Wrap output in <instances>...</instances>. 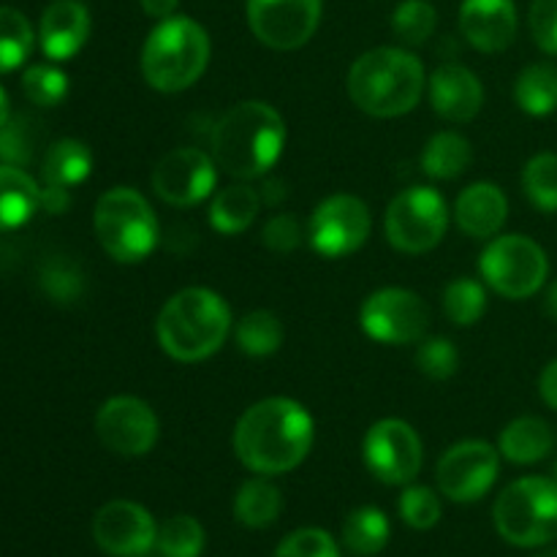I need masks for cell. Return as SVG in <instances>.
I'll return each mask as SVG.
<instances>
[{
	"instance_id": "obj_18",
	"label": "cell",
	"mask_w": 557,
	"mask_h": 557,
	"mask_svg": "<svg viewBox=\"0 0 557 557\" xmlns=\"http://www.w3.org/2000/svg\"><path fill=\"white\" fill-rule=\"evenodd\" d=\"M460 30L479 52H504L517 38L515 0H462Z\"/></svg>"
},
{
	"instance_id": "obj_38",
	"label": "cell",
	"mask_w": 557,
	"mask_h": 557,
	"mask_svg": "<svg viewBox=\"0 0 557 557\" xmlns=\"http://www.w3.org/2000/svg\"><path fill=\"white\" fill-rule=\"evenodd\" d=\"M460 364V354H457L455 343L449 337H424L417 348V368L422 370L428 379L446 381L457 373Z\"/></svg>"
},
{
	"instance_id": "obj_6",
	"label": "cell",
	"mask_w": 557,
	"mask_h": 557,
	"mask_svg": "<svg viewBox=\"0 0 557 557\" xmlns=\"http://www.w3.org/2000/svg\"><path fill=\"white\" fill-rule=\"evenodd\" d=\"M92 226L101 248L120 264L145 261L158 245V218L150 201L125 185L107 190L96 201Z\"/></svg>"
},
{
	"instance_id": "obj_27",
	"label": "cell",
	"mask_w": 557,
	"mask_h": 557,
	"mask_svg": "<svg viewBox=\"0 0 557 557\" xmlns=\"http://www.w3.org/2000/svg\"><path fill=\"white\" fill-rule=\"evenodd\" d=\"M473 150L466 136L455 131H441L424 145L422 169L433 180H455L471 166Z\"/></svg>"
},
{
	"instance_id": "obj_17",
	"label": "cell",
	"mask_w": 557,
	"mask_h": 557,
	"mask_svg": "<svg viewBox=\"0 0 557 557\" xmlns=\"http://www.w3.org/2000/svg\"><path fill=\"white\" fill-rule=\"evenodd\" d=\"M92 539L112 557H145L156 547L158 525L145 506L134 500H109L92 520Z\"/></svg>"
},
{
	"instance_id": "obj_33",
	"label": "cell",
	"mask_w": 557,
	"mask_h": 557,
	"mask_svg": "<svg viewBox=\"0 0 557 557\" xmlns=\"http://www.w3.org/2000/svg\"><path fill=\"white\" fill-rule=\"evenodd\" d=\"M487 310V292L473 277H457L444 288V313L455 326H471Z\"/></svg>"
},
{
	"instance_id": "obj_40",
	"label": "cell",
	"mask_w": 557,
	"mask_h": 557,
	"mask_svg": "<svg viewBox=\"0 0 557 557\" xmlns=\"http://www.w3.org/2000/svg\"><path fill=\"white\" fill-rule=\"evenodd\" d=\"M275 557H341V547L321 528H302L277 544Z\"/></svg>"
},
{
	"instance_id": "obj_35",
	"label": "cell",
	"mask_w": 557,
	"mask_h": 557,
	"mask_svg": "<svg viewBox=\"0 0 557 557\" xmlns=\"http://www.w3.org/2000/svg\"><path fill=\"white\" fill-rule=\"evenodd\" d=\"M435 22H438V14H435L433 3H428V0H403L395 14H392V30L403 44L419 47V44L433 36Z\"/></svg>"
},
{
	"instance_id": "obj_36",
	"label": "cell",
	"mask_w": 557,
	"mask_h": 557,
	"mask_svg": "<svg viewBox=\"0 0 557 557\" xmlns=\"http://www.w3.org/2000/svg\"><path fill=\"white\" fill-rule=\"evenodd\" d=\"M22 90L36 107H58L69 96V76L52 63H36L22 74Z\"/></svg>"
},
{
	"instance_id": "obj_15",
	"label": "cell",
	"mask_w": 557,
	"mask_h": 557,
	"mask_svg": "<svg viewBox=\"0 0 557 557\" xmlns=\"http://www.w3.org/2000/svg\"><path fill=\"white\" fill-rule=\"evenodd\" d=\"M158 430L156 411L139 397H109L96 413L98 441L120 457L147 455L156 446Z\"/></svg>"
},
{
	"instance_id": "obj_20",
	"label": "cell",
	"mask_w": 557,
	"mask_h": 557,
	"mask_svg": "<svg viewBox=\"0 0 557 557\" xmlns=\"http://www.w3.org/2000/svg\"><path fill=\"white\" fill-rule=\"evenodd\" d=\"M90 36V11L82 0H52L38 25L41 52L54 63L71 60Z\"/></svg>"
},
{
	"instance_id": "obj_2",
	"label": "cell",
	"mask_w": 557,
	"mask_h": 557,
	"mask_svg": "<svg viewBox=\"0 0 557 557\" xmlns=\"http://www.w3.org/2000/svg\"><path fill=\"white\" fill-rule=\"evenodd\" d=\"M286 145V123L267 101H243L228 109L212 128V158L218 169L237 180L270 172Z\"/></svg>"
},
{
	"instance_id": "obj_13",
	"label": "cell",
	"mask_w": 557,
	"mask_h": 557,
	"mask_svg": "<svg viewBox=\"0 0 557 557\" xmlns=\"http://www.w3.org/2000/svg\"><path fill=\"white\" fill-rule=\"evenodd\" d=\"M321 0H248V25L264 47L292 52L315 36Z\"/></svg>"
},
{
	"instance_id": "obj_8",
	"label": "cell",
	"mask_w": 557,
	"mask_h": 557,
	"mask_svg": "<svg viewBox=\"0 0 557 557\" xmlns=\"http://www.w3.org/2000/svg\"><path fill=\"white\" fill-rule=\"evenodd\" d=\"M384 228L392 248L408 256H422L444 239L449 228V207L435 188L413 185L389 201Z\"/></svg>"
},
{
	"instance_id": "obj_42",
	"label": "cell",
	"mask_w": 557,
	"mask_h": 557,
	"mask_svg": "<svg viewBox=\"0 0 557 557\" xmlns=\"http://www.w3.org/2000/svg\"><path fill=\"white\" fill-rule=\"evenodd\" d=\"M261 239H264V245L272 253H292V250H297L299 243H302V226H299V221L294 215L281 212V215L267 221Z\"/></svg>"
},
{
	"instance_id": "obj_39",
	"label": "cell",
	"mask_w": 557,
	"mask_h": 557,
	"mask_svg": "<svg viewBox=\"0 0 557 557\" xmlns=\"http://www.w3.org/2000/svg\"><path fill=\"white\" fill-rule=\"evenodd\" d=\"M41 288L47 292V297H52L54 302H74L82 294V272L76 270L71 261L65 259H49L47 264L41 267Z\"/></svg>"
},
{
	"instance_id": "obj_31",
	"label": "cell",
	"mask_w": 557,
	"mask_h": 557,
	"mask_svg": "<svg viewBox=\"0 0 557 557\" xmlns=\"http://www.w3.org/2000/svg\"><path fill=\"white\" fill-rule=\"evenodd\" d=\"M33 25L22 11L0 5V74L20 69L33 52Z\"/></svg>"
},
{
	"instance_id": "obj_10",
	"label": "cell",
	"mask_w": 557,
	"mask_h": 557,
	"mask_svg": "<svg viewBox=\"0 0 557 557\" xmlns=\"http://www.w3.org/2000/svg\"><path fill=\"white\" fill-rule=\"evenodd\" d=\"M359 324L368 337L384 346L422 343L430 330V308L408 288H381L364 299Z\"/></svg>"
},
{
	"instance_id": "obj_32",
	"label": "cell",
	"mask_w": 557,
	"mask_h": 557,
	"mask_svg": "<svg viewBox=\"0 0 557 557\" xmlns=\"http://www.w3.org/2000/svg\"><path fill=\"white\" fill-rule=\"evenodd\" d=\"M522 190L542 212H557V152H539L522 169Z\"/></svg>"
},
{
	"instance_id": "obj_16",
	"label": "cell",
	"mask_w": 557,
	"mask_h": 557,
	"mask_svg": "<svg viewBox=\"0 0 557 557\" xmlns=\"http://www.w3.org/2000/svg\"><path fill=\"white\" fill-rule=\"evenodd\" d=\"M215 158L196 147H180L166 152L152 169V190L172 207H194L215 188Z\"/></svg>"
},
{
	"instance_id": "obj_26",
	"label": "cell",
	"mask_w": 557,
	"mask_h": 557,
	"mask_svg": "<svg viewBox=\"0 0 557 557\" xmlns=\"http://www.w3.org/2000/svg\"><path fill=\"white\" fill-rule=\"evenodd\" d=\"M281 490H277L267 476H259V473H256V479H248V482L239 487L237 498H234V517H237L245 528H253V531L270 528L272 522L281 517Z\"/></svg>"
},
{
	"instance_id": "obj_48",
	"label": "cell",
	"mask_w": 557,
	"mask_h": 557,
	"mask_svg": "<svg viewBox=\"0 0 557 557\" xmlns=\"http://www.w3.org/2000/svg\"><path fill=\"white\" fill-rule=\"evenodd\" d=\"M547 310L553 319H557V281L553 283V288H549V294H547Z\"/></svg>"
},
{
	"instance_id": "obj_21",
	"label": "cell",
	"mask_w": 557,
	"mask_h": 557,
	"mask_svg": "<svg viewBox=\"0 0 557 557\" xmlns=\"http://www.w3.org/2000/svg\"><path fill=\"white\" fill-rule=\"evenodd\" d=\"M509 218V199L493 183H473L457 196L455 221L462 234L473 239H490L504 228Z\"/></svg>"
},
{
	"instance_id": "obj_37",
	"label": "cell",
	"mask_w": 557,
	"mask_h": 557,
	"mask_svg": "<svg viewBox=\"0 0 557 557\" xmlns=\"http://www.w3.org/2000/svg\"><path fill=\"white\" fill-rule=\"evenodd\" d=\"M400 517L413 531H430L441 520V500L438 495L422 484H411L400 495Z\"/></svg>"
},
{
	"instance_id": "obj_5",
	"label": "cell",
	"mask_w": 557,
	"mask_h": 557,
	"mask_svg": "<svg viewBox=\"0 0 557 557\" xmlns=\"http://www.w3.org/2000/svg\"><path fill=\"white\" fill-rule=\"evenodd\" d=\"M210 36L199 22L188 16L161 20L147 36L141 49V74L158 92L188 90L210 63Z\"/></svg>"
},
{
	"instance_id": "obj_3",
	"label": "cell",
	"mask_w": 557,
	"mask_h": 557,
	"mask_svg": "<svg viewBox=\"0 0 557 557\" xmlns=\"http://www.w3.org/2000/svg\"><path fill=\"white\" fill-rule=\"evenodd\" d=\"M232 332V308L212 288H183L161 308L156 337L174 362H201L221 351Z\"/></svg>"
},
{
	"instance_id": "obj_50",
	"label": "cell",
	"mask_w": 557,
	"mask_h": 557,
	"mask_svg": "<svg viewBox=\"0 0 557 557\" xmlns=\"http://www.w3.org/2000/svg\"><path fill=\"white\" fill-rule=\"evenodd\" d=\"M555 482H557V466H555Z\"/></svg>"
},
{
	"instance_id": "obj_9",
	"label": "cell",
	"mask_w": 557,
	"mask_h": 557,
	"mask_svg": "<svg viewBox=\"0 0 557 557\" xmlns=\"http://www.w3.org/2000/svg\"><path fill=\"white\" fill-rule=\"evenodd\" d=\"M484 283L506 299H528L542 292L549 275L547 253L522 234H504L484 248L479 259Z\"/></svg>"
},
{
	"instance_id": "obj_28",
	"label": "cell",
	"mask_w": 557,
	"mask_h": 557,
	"mask_svg": "<svg viewBox=\"0 0 557 557\" xmlns=\"http://www.w3.org/2000/svg\"><path fill=\"white\" fill-rule=\"evenodd\" d=\"M515 101L533 117H547L557 109V63H533L517 76Z\"/></svg>"
},
{
	"instance_id": "obj_29",
	"label": "cell",
	"mask_w": 557,
	"mask_h": 557,
	"mask_svg": "<svg viewBox=\"0 0 557 557\" xmlns=\"http://www.w3.org/2000/svg\"><path fill=\"white\" fill-rule=\"evenodd\" d=\"M389 520H386L384 511L375 509V506L354 509L351 515L346 517V522H343V544L359 557L379 555L381 549L389 544Z\"/></svg>"
},
{
	"instance_id": "obj_45",
	"label": "cell",
	"mask_w": 557,
	"mask_h": 557,
	"mask_svg": "<svg viewBox=\"0 0 557 557\" xmlns=\"http://www.w3.org/2000/svg\"><path fill=\"white\" fill-rule=\"evenodd\" d=\"M539 392H542V400L557 411V359L544 368L542 379H539Z\"/></svg>"
},
{
	"instance_id": "obj_19",
	"label": "cell",
	"mask_w": 557,
	"mask_h": 557,
	"mask_svg": "<svg viewBox=\"0 0 557 557\" xmlns=\"http://www.w3.org/2000/svg\"><path fill=\"white\" fill-rule=\"evenodd\" d=\"M430 103L449 123H471L482 112V79L460 63H441L430 76Z\"/></svg>"
},
{
	"instance_id": "obj_44",
	"label": "cell",
	"mask_w": 557,
	"mask_h": 557,
	"mask_svg": "<svg viewBox=\"0 0 557 557\" xmlns=\"http://www.w3.org/2000/svg\"><path fill=\"white\" fill-rule=\"evenodd\" d=\"M71 205V190L60 188V185H41V210L49 215H63Z\"/></svg>"
},
{
	"instance_id": "obj_47",
	"label": "cell",
	"mask_w": 557,
	"mask_h": 557,
	"mask_svg": "<svg viewBox=\"0 0 557 557\" xmlns=\"http://www.w3.org/2000/svg\"><path fill=\"white\" fill-rule=\"evenodd\" d=\"M11 120V107H9V92L0 87V125H5Z\"/></svg>"
},
{
	"instance_id": "obj_11",
	"label": "cell",
	"mask_w": 557,
	"mask_h": 557,
	"mask_svg": "<svg viewBox=\"0 0 557 557\" xmlns=\"http://www.w3.org/2000/svg\"><path fill=\"white\" fill-rule=\"evenodd\" d=\"M370 210L359 196L335 194L321 201L308 221L310 248L324 259L351 256L368 243Z\"/></svg>"
},
{
	"instance_id": "obj_4",
	"label": "cell",
	"mask_w": 557,
	"mask_h": 557,
	"mask_svg": "<svg viewBox=\"0 0 557 557\" xmlns=\"http://www.w3.org/2000/svg\"><path fill=\"white\" fill-rule=\"evenodd\" d=\"M424 65L400 47H379L359 54L348 71V96L370 117H400L422 101Z\"/></svg>"
},
{
	"instance_id": "obj_43",
	"label": "cell",
	"mask_w": 557,
	"mask_h": 557,
	"mask_svg": "<svg viewBox=\"0 0 557 557\" xmlns=\"http://www.w3.org/2000/svg\"><path fill=\"white\" fill-rule=\"evenodd\" d=\"M33 156L30 136L22 120H9L5 125H0V163H9V166H25Z\"/></svg>"
},
{
	"instance_id": "obj_41",
	"label": "cell",
	"mask_w": 557,
	"mask_h": 557,
	"mask_svg": "<svg viewBox=\"0 0 557 557\" xmlns=\"http://www.w3.org/2000/svg\"><path fill=\"white\" fill-rule=\"evenodd\" d=\"M528 25L536 47L547 54H557V0H533Z\"/></svg>"
},
{
	"instance_id": "obj_49",
	"label": "cell",
	"mask_w": 557,
	"mask_h": 557,
	"mask_svg": "<svg viewBox=\"0 0 557 557\" xmlns=\"http://www.w3.org/2000/svg\"><path fill=\"white\" fill-rule=\"evenodd\" d=\"M536 557H557V549H542Z\"/></svg>"
},
{
	"instance_id": "obj_23",
	"label": "cell",
	"mask_w": 557,
	"mask_h": 557,
	"mask_svg": "<svg viewBox=\"0 0 557 557\" xmlns=\"http://www.w3.org/2000/svg\"><path fill=\"white\" fill-rule=\"evenodd\" d=\"M555 435L544 419L520 417L509 422L500 433L498 449L515 466H533L553 451Z\"/></svg>"
},
{
	"instance_id": "obj_22",
	"label": "cell",
	"mask_w": 557,
	"mask_h": 557,
	"mask_svg": "<svg viewBox=\"0 0 557 557\" xmlns=\"http://www.w3.org/2000/svg\"><path fill=\"white\" fill-rule=\"evenodd\" d=\"M41 207V185L20 166L0 163V232L20 228Z\"/></svg>"
},
{
	"instance_id": "obj_24",
	"label": "cell",
	"mask_w": 557,
	"mask_h": 557,
	"mask_svg": "<svg viewBox=\"0 0 557 557\" xmlns=\"http://www.w3.org/2000/svg\"><path fill=\"white\" fill-rule=\"evenodd\" d=\"M261 196L256 194L250 185H228L221 194L212 199L210 207V226L215 232L234 237V234H243L253 226L256 215H259Z\"/></svg>"
},
{
	"instance_id": "obj_30",
	"label": "cell",
	"mask_w": 557,
	"mask_h": 557,
	"mask_svg": "<svg viewBox=\"0 0 557 557\" xmlns=\"http://www.w3.org/2000/svg\"><path fill=\"white\" fill-rule=\"evenodd\" d=\"M234 337L248 357H270L283 346V324L270 310H250L237 321Z\"/></svg>"
},
{
	"instance_id": "obj_25",
	"label": "cell",
	"mask_w": 557,
	"mask_h": 557,
	"mask_svg": "<svg viewBox=\"0 0 557 557\" xmlns=\"http://www.w3.org/2000/svg\"><path fill=\"white\" fill-rule=\"evenodd\" d=\"M92 172V152L79 139H60L44 156V183L60 185V188H74L85 183Z\"/></svg>"
},
{
	"instance_id": "obj_14",
	"label": "cell",
	"mask_w": 557,
	"mask_h": 557,
	"mask_svg": "<svg viewBox=\"0 0 557 557\" xmlns=\"http://www.w3.org/2000/svg\"><path fill=\"white\" fill-rule=\"evenodd\" d=\"M500 473L498 449L487 441H460L438 460V490L455 504H473L493 490Z\"/></svg>"
},
{
	"instance_id": "obj_1",
	"label": "cell",
	"mask_w": 557,
	"mask_h": 557,
	"mask_svg": "<svg viewBox=\"0 0 557 557\" xmlns=\"http://www.w3.org/2000/svg\"><path fill=\"white\" fill-rule=\"evenodd\" d=\"M315 438L313 417L292 397L253 403L234 428V455L259 476H281L302 466Z\"/></svg>"
},
{
	"instance_id": "obj_34",
	"label": "cell",
	"mask_w": 557,
	"mask_h": 557,
	"mask_svg": "<svg viewBox=\"0 0 557 557\" xmlns=\"http://www.w3.org/2000/svg\"><path fill=\"white\" fill-rule=\"evenodd\" d=\"M156 549L161 557H201L205 553V528L188 515H177L158 528Z\"/></svg>"
},
{
	"instance_id": "obj_46",
	"label": "cell",
	"mask_w": 557,
	"mask_h": 557,
	"mask_svg": "<svg viewBox=\"0 0 557 557\" xmlns=\"http://www.w3.org/2000/svg\"><path fill=\"white\" fill-rule=\"evenodd\" d=\"M141 3V11H145L147 16H152V20H169V16H174V11H177L180 0H139Z\"/></svg>"
},
{
	"instance_id": "obj_7",
	"label": "cell",
	"mask_w": 557,
	"mask_h": 557,
	"mask_svg": "<svg viewBox=\"0 0 557 557\" xmlns=\"http://www.w3.org/2000/svg\"><path fill=\"white\" fill-rule=\"evenodd\" d=\"M495 528L515 547H544L557 539V482L525 476L498 495Z\"/></svg>"
},
{
	"instance_id": "obj_12",
	"label": "cell",
	"mask_w": 557,
	"mask_h": 557,
	"mask_svg": "<svg viewBox=\"0 0 557 557\" xmlns=\"http://www.w3.org/2000/svg\"><path fill=\"white\" fill-rule=\"evenodd\" d=\"M364 466L384 484H411L422 471V441L403 419H381L362 441Z\"/></svg>"
}]
</instances>
